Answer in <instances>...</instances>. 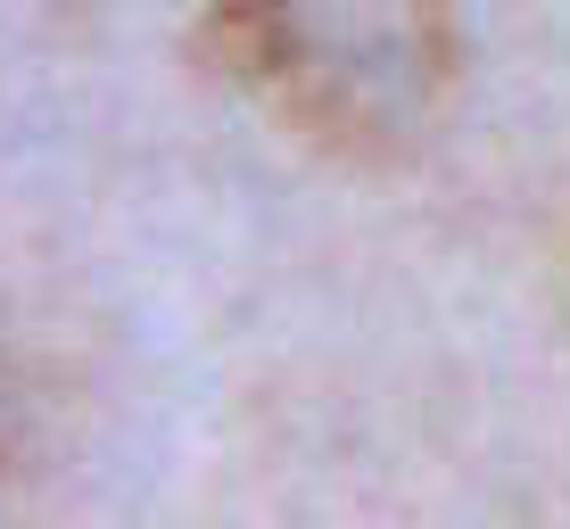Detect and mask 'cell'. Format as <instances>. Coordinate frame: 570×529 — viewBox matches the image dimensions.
Segmentation results:
<instances>
[{"label":"cell","instance_id":"1","mask_svg":"<svg viewBox=\"0 0 570 529\" xmlns=\"http://www.w3.org/2000/svg\"><path fill=\"white\" fill-rule=\"evenodd\" d=\"M207 58L306 141L389 158L455 67L439 0H215Z\"/></svg>","mask_w":570,"mask_h":529}]
</instances>
